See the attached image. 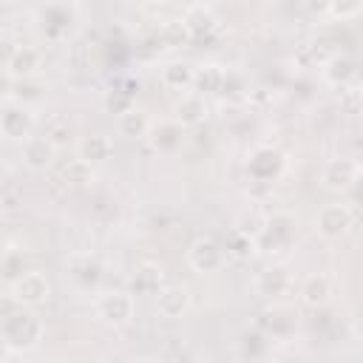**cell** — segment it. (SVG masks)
<instances>
[{
  "mask_svg": "<svg viewBox=\"0 0 363 363\" xmlns=\"http://www.w3.org/2000/svg\"><path fill=\"white\" fill-rule=\"evenodd\" d=\"M48 295H51V284H48V278H45L43 272H37V269L20 272V275L14 278V284H11V298H14L17 303H23V306H37V303H43Z\"/></svg>",
  "mask_w": 363,
  "mask_h": 363,
  "instance_id": "cell-1",
  "label": "cell"
},
{
  "mask_svg": "<svg viewBox=\"0 0 363 363\" xmlns=\"http://www.w3.org/2000/svg\"><path fill=\"white\" fill-rule=\"evenodd\" d=\"M187 258H190L193 269H199V272H218L227 261V252L216 238H199V241H193Z\"/></svg>",
  "mask_w": 363,
  "mask_h": 363,
  "instance_id": "cell-2",
  "label": "cell"
},
{
  "mask_svg": "<svg viewBox=\"0 0 363 363\" xmlns=\"http://www.w3.org/2000/svg\"><path fill=\"white\" fill-rule=\"evenodd\" d=\"M315 224H318V233H320V235L337 238V235H343V233L352 227V210H349V204H343V201H332V204L320 207Z\"/></svg>",
  "mask_w": 363,
  "mask_h": 363,
  "instance_id": "cell-3",
  "label": "cell"
},
{
  "mask_svg": "<svg viewBox=\"0 0 363 363\" xmlns=\"http://www.w3.org/2000/svg\"><path fill=\"white\" fill-rule=\"evenodd\" d=\"M96 312L105 323L113 326H125L133 318V298L128 292H105L96 303Z\"/></svg>",
  "mask_w": 363,
  "mask_h": 363,
  "instance_id": "cell-4",
  "label": "cell"
},
{
  "mask_svg": "<svg viewBox=\"0 0 363 363\" xmlns=\"http://www.w3.org/2000/svg\"><path fill=\"white\" fill-rule=\"evenodd\" d=\"M357 173H360V167L354 159H332L323 167V184L335 193H343L357 182Z\"/></svg>",
  "mask_w": 363,
  "mask_h": 363,
  "instance_id": "cell-5",
  "label": "cell"
},
{
  "mask_svg": "<svg viewBox=\"0 0 363 363\" xmlns=\"http://www.w3.org/2000/svg\"><path fill=\"white\" fill-rule=\"evenodd\" d=\"M54 153H57V147H54V142H51L48 136H28L26 145H23V159H26V164H28L31 170H45V167H51Z\"/></svg>",
  "mask_w": 363,
  "mask_h": 363,
  "instance_id": "cell-6",
  "label": "cell"
},
{
  "mask_svg": "<svg viewBox=\"0 0 363 363\" xmlns=\"http://www.w3.org/2000/svg\"><path fill=\"white\" fill-rule=\"evenodd\" d=\"M156 306L164 318H182L190 309V292L184 286H164L156 289Z\"/></svg>",
  "mask_w": 363,
  "mask_h": 363,
  "instance_id": "cell-7",
  "label": "cell"
},
{
  "mask_svg": "<svg viewBox=\"0 0 363 363\" xmlns=\"http://www.w3.org/2000/svg\"><path fill=\"white\" fill-rule=\"evenodd\" d=\"M6 323H11V326H17V335H9L6 340L11 343V346H34L37 340H40V320L34 318V315H28V312H14V315H9V320Z\"/></svg>",
  "mask_w": 363,
  "mask_h": 363,
  "instance_id": "cell-8",
  "label": "cell"
},
{
  "mask_svg": "<svg viewBox=\"0 0 363 363\" xmlns=\"http://www.w3.org/2000/svg\"><path fill=\"white\" fill-rule=\"evenodd\" d=\"M111 153H113V142L105 133H91L79 142V156L88 159L91 164H99V162L111 159Z\"/></svg>",
  "mask_w": 363,
  "mask_h": 363,
  "instance_id": "cell-9",
  "label": "cell"
},
{
  "mask_svg": "<svg viewBox=\"0 0 363 363\" xmlns=\"http://www.w3.org/2000/svg\"><path fill=\"white\" fill-rule=\"evenodd\" d=\"M329 295H332V281L323 272L309 275L303 281V286H301V298H303L306 306H323L329 301Z\"/></svg>",
  "mask_w": 363,
  "mask_h": 363,
  "instance_id": "cell-10",
  "label": "cell"
},
{
  "mask_svg": "<svg viewBox=\"0 0 363 363\" xmlns=\"http://www.w3.org/2000/svg\"><path fill=\"white\" fill-rule=\"evenodd\" d=\"M0 128H3L6 136L23 139L28 133V128H31V116H28L26 108H6L3 116H0Z\"/></svg>",
  "mask_w": 363,
  "mask_h": 363,
  "instance_id": "cell-11",
  "label": "cell"
},
{
  "mask_svg": "<svg viewBox=\"0 0 363 363\" xmlns=\"http://www.w3.org/2000/svg\"><path fill=\"white\" fill-rule=\"evenodd\" d=\"M37 68H40V51L31 48V45L17 48V51L11 54V60H9V71H11L14 77H23V79L31 77Z\"/></svg>",
  "mask_w": 363,
  "mask_h": 363,
  "instance_id": "cell-12",
  "label": "cell"
},
{
  "mask_svg": "<svg viewBox=\"0 0 363 363\" xmlns=\"http://www.w3.org/2000/svg\"><path fill=\"white\" fill-rule=\"evenodd\" d=\"M286 286H289V275H286V269H281V267L264 269V272L258 275V281H255V289H258L261 295H267V298L281 295Z\"/></svg>",
  "mask_w": 363,
  "mask_h": 363,
  "instance_id": "cell-13",
  "label": "cell"
},
{
  "mask_svg": "<svg viewBox=\"0 0 363 363\" xmlns=\"http://www.w3.org/2000/svg\"><path fill=\"white\" fill-rule=\"evenodd\" d=\"M193 74H196V68L190 62H170L167 68H162V82L167 88L182 91V88L193 85Z\"/></svg>",
  "mask_w": 363,
  "mask_h": 363,
  "instance_id": "cell-14",
  "label": "cell"
},
{
  "mask_svg": "<svg viewBox=\"0 0 363 363\" xmlns=\"http://www.w3.org/2000/svg\"><path fill=\"white\" fill-rule=\"evenodd\" d=\"M176 113H179V122H182V125H196V122L204 119L207 105H204V99H201L199 94H187V96H182V102L176 105Z\"/></svg>",
  "mask_w": 363,
  "mask_h": 363,
  "instance_id": "cell-15",
  "label": "cell"
},
{
  "mask_svg": "<svg viewBox=\"0 0 363 363\" xmlns=\"http://www.w3.org/2000/svg\"><path fill=\"white\" fill-rule=\"evenodd\" d=\"M162 284V267L156 264H142L133 275V292H156Z\"/></svg>",
  "mask_w": 363,
  "mask_h": 363,
  "instance_id": "cell-16",
  "label": "cell"
},
{
  "mask_svg": "<svg viewBox=\"0 0 363 363\" xmlns=\"http://www.w3.org/2000/svg\"><path fill=\"white\" fill-rule=\"evenodd\" d=\"M119 130H122L125 136H142V133L147 130L145 113H139V111H133V108L122 111V113H119Z\"/></svg>",
  "mask_w": 363,
  "mask_h": 363,
  "instance_id": "cell-17",
  "label": "cell"
},
{
  "mask_svg": "<svg viewBox=\"0 0 363 363\" xmlns=\"http://www.w3.org/2000/svg\"><path fill=\"white\" fill-rule=\"evenodd\" d=\"M65 179L71 182V184H88V182H94V164L88 162V159H71L68 164H65Z\"/></svg>",
  "mask_w": 363,
  "mask_h": 363,
  "instance_id": "cell-18",
  "label": "cell"
},
{
  "mask_svg": "<svg viewBox=\"0 0 363 363\" xmlns=\"http://www.w3.org/2000/svg\"><path fill=\"white\" fill-rule=\"evenodd\" d=\"M159 34H162V40L167 43V45H184L187 40H190V31H187V26H184V20H167L162 28H159Z\"/></svg>",
  "mask_w": 363,
  "mask_h": 363,
  "instance_id": "cell-19",
  "label": "cell"
},
{
  "mask_svg": "<svg viewBox=\"0 0 363 363\" xmlns=\"http://www.w3.org/2000/svg\"><path fill=\"white\" fill-rule=\"evenodd\" d=\"M193 82L201 85L204 91H210V88H221L227 82V74L218 65H207V71H196L193 74Z\"/></svg>",
  "mask_w": 363,
  "mask_h": 363,
  "instance_id": "cell-20",
  "label": "cell"
},
{
  "mask_svg": "<svg viewBox=\"0 0 363 363\" xmlns=\"http://www.w3.org/2000/svg\"><path fill=\"white\" fill-rule=\"evenodd\" d=\"M360 6H363V0H329L326 9H329L337 20H352V17L360 14Z\"/></svg>",
  "mask_w": 363,
  "mask_h": 363,
  "instance_id": "cell-21",
  "label": "cell"
},
{
  "mask_svg": "<svg viewBox=\"0 0 363 363\" xmlns=\"http://www.w3.org/2000/svg\"><path fill=\"white\" fill-rule=\"evenodd\" d=\"M326 77H329L332 82H340V85H343L349 77H354V65H352V60H332Z\"/></svg>",
  "mask_w": 363,
  "mask_h": 363,
  "instance_id": "cell-22",
  "label": "cell"
},
{
  "mask_svg": "<svg viewBox=\"0 0 363 363\" xmlns=\"http://www.w3.org/2000/svg\"><path fill=\"white\" fill-rule=\"evenodd\" d=\"M156 133H162V139L156 136L153 142H156L159 147H167V150H170V147H176V145H179V133H182V130H179V125H170V122H164L162 128H156Z\"/></svg>",
  "mask_w": 363,
  "mask_h": 363,
  "instance_id": "cell-23",
  "label": "cell"
},
{
  "mask_svg": "<svg viewBox=\"0 0 363 363\" xmlns=\"http://www.w3.org/2000/svg\"><path fill=\"white\" fill-rule=\"evenodd\" d=\"M326 6H329V0H309L312 11H326Z\"/></svg>",
  "mask_w": 363,
  "mask_h": 363,
  "instance_id": "cell-24",
  "label": "cell"
},
{
  "mask_svg": "<svg viewBox=\"0 0 363 363\" xmlns=\"http://www.w3.org/2000/svg\"><path fill=\"white\" fill-rule=\"evenodd\" d=\"M6 91H9V77L0 74V94H6Z\"/></svg>",
  "mask_w": 363,
  "mask_h": 363,
  "instance_id": "cell-25",
  "label": "cell"
},
{
  "mask_svg": "<svg viewBox=\"0 0 363 363\" xmlns=\"http://www.w3.org/2000/svg\"><path fill=\"white\" fill-rule=\"evenodd\" d=\"M60 3H79V0H60Z\"/></svg>",
  "mask_w": 363,
  "mask_h": 363,
  "instance_id": "cell-26",
  "label": "cell"
},
{
  "mask_svg": "<svg viewBox=\"0 0 363 363\" xmlns=\"http://www.w3.org/2000/svg\"><path fill=\"white\" fill-rule=\"evenodd\" d=\"M193 3H201V0H193Z\"/></svg>",
  "mask_w": 363,
  "mask_h": 363,
  "instance_id": "cell-27",
  "label": "cell"
}]
</instances>
